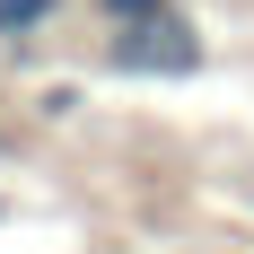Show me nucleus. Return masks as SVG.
<instances>
[{
    "label": "nucleus",
    "instance_id": "obj_3",
    "mask_svg": "<svg viewBox=\"0 0 254 254\" xmlns=\"http://www.w3.org/2000/svg\"><path fill=\"white\" fill-rule=\"evenodd\" d=\"M88 9H97L105 26H149V18H167L176 0H88Z\"/></svg>",
    "mask_w": 254,
    "mask_h": 254
},
{
    "label": "nucleus",
    "instance_id": "obj_1",
    "mask_svg": "<svg viewBox=\"0 0 254 254\" xmlns=\"http://www.w3.org/2000/svg\"><path fill=\"white\" fill-rule=\"evenodd\" d=\"M105 70H131V79H167V70H202V35L167 9L149 26H114V44H105Z\"/></svg>",
    "mask_w": 254,
    "mask_h": 254
},
{
    "label": "nucleus",
    "instance_id": "obj_2",
    "mask_svg": "<svg viewBox=\"0 0 254 254\" xmlns=\"http://www.w3.org/2000/svg\"><path fill=\"white\" fill-rule=\"evenodd\" d=\"M70 0H0V44H26V35H44Z\"/></svg>",
    "mask_w": 254,
    "mask_h": 254
}]
</instances>
